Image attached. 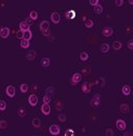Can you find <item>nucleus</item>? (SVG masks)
Listing matches in <instances>:
<instances>
[{"label":"nucleus","mask_w":133,"mask_h":136,"mask_svg":"<svg viewBox=\"0 0 133 136\" xmlns=\"http://www.w3.org/2000/svg\"><path fill=\"white\" fill-rule=\"evenodd\" d=\"M0 128H1L2 130L6 129V128H7V122L5 121V120H3V119H2V120L0 121Z\"/></svg>","instance_id":"obj_32"},{"label":"nucleus","mask_w":133,"mask_h":136,"mask_svg":"<svg viewBox=\"0 0 133 136\" xmlns=\"http://www.w3.org/2000/svg\"><path fill=\"white\" fill-rule=\"evenodd\" d=\"M119 110H121L122 113L127 114L129 112V106L127 105V103H123V105L119 106Z\"/></svg>","instance_id":"obj_14"},{"label":"nucleus","mask_w":133,"mask_h":136,"mask_svg":"<svg viewBox=\"0 0 133 136\" xmlns=\"http://www.w3.org/2000/svg\"><path fill=\"white\" fill-rule=\"evenodd\" d=\"M56 109H57L58 111H61V110H63V108H64V106H63V103H62V101H60V100H58L57 102H56Z\"/></svg>","instance_id":"obj_25"},{"label":"nucleus","mask_w":133,"mask_h":136,"mask_svg":"<svg viewBox=\"0 0 133 136\" xmlns=\"http://www.w3.org/2000/svg\"><path fill=\"white\" fill-rule=\"evenodd\" d=\"M113 34V30L111 28H105L103 30V35L105 37H110Z\"/></svg>","instance_id":"obj_12"},{"label":"nucleus","mask_w":133,"mask_h":136,"mask_svg":"<svg viewBox=\"0 0 133 136\" xmlns=\"http://www.w3.org/2000/svg\"><path fill=\"white\" fill-rule=\"evenodd\" d=\"M80 58H81L82 61H86L88 59V54H87L86 52H82L81 54H80Z\"/></svg>","instance_id":"obj_27"},{"label":"nucleus","mask_w":133,"mask_h":136,"mask_svg":"<svg viewBox=\"0 0 133 136\" xmlns=\"http://www.w3.org/2000/svg\"><path fill=\"white\" fill-rule=\"evenodd\" d=\"M28 103H30L31 106H35L37 103H38V97H37L35 94L30 95V97H28Z\"/></svg>","instance_id":"obj_6"},{"label":"nucleus","mask_w":133,"mask_h":136,"mask_svg":"<svg viewBox=\"0 0 133 136\" xmlns=\"http://www.w3.org/2000/svg\"><path fill=\"white\" fill-rule=\"evenodd\" d=\"M19 28H20V30H22L23 32H25V31L30 30V24L27 23V21H26V20L21 21L20 24H19Z\"/></svg>","instance_id":"obj_11"},{"label":"nucleus","mask_w":133,"mask_h":136,"mask_svg":"<svg viewBox=\"0 0 133 136\" xmlns=\"http://www.w3.org/2000/svg\"><path fill=\"white\" fill-rule=\"evenodd\" d=\"M41 110H42V113L44 114V115H48L50 113V106L48 103H43L41 106Z\"/></svg>","instance_id":"obj_8"},{"label":"nucleus","mask_w":133,"mask_h":136,"mask_svg":"<svg viewBox=\"0 0 133 136\" xmlns=\"http://www.w3.org/2000/svg\"><path fill=\"white\" fill-rule=\"evenodd\" d=\"M82 80V74H80V73H74L72 77H71V83L73 84H77L78 82H80Z\"/></svg>","instance_id":"obj_4"},{"label":"nucleus","mask_w":133,"mask_h":136,"mask_svg":"<svg viewBox=\"0 0 133 136\" xmlns=\"http://www.w3.org/2000/svg\"><path fill=\"white\" fill-rule=\"evenodd\" d=\"M20 45L21 47H23V49H27L28 47H30V40H26V39H22L20 42Z\"/></svg>","instance_id":"obj_18"},{"label":"nucleus","mask_w":133,"mask_h":136,"mask_svg":"<svg viewBox=\"0 0 133 136\" xmlns=\"http://www.w3.org/2000/svg\"><path fill=\"white\" fill-rule=\"evenodd\" d=\"M103 12V6L101 4H97L94 6V13L95 14H101Z\"/></svg>","instance_id":"obj_26"},{"label":"nucleus","mask_w":133,"mask_h":136,"mask_svg":"<svg viewBox=\"0 0 133 136\" xmlns=\"http://www.w3.org/2000/svg\"><path fill=\"white\" fill-rule=\"evenodd\" d=\"M82 91H83V93L85 94H87V93H90V86L87 82H85L83 84V87H82Z\"/></svg>","instance_id":"obj_19"},{"label":"nucleus","mask_w":133,"mask_h":136,"mask_svg":"<svg viewBox=\"0 0 133 136\" xmlns=\"http://www.w3.org/2000/svg\"><path fill=\"white\" fill-rule=\"evenodd\" d=\"M124 135H125V136H130V135H132V133H131V132H125Z\"/></svg>","instance_id":"obj_44"},{"label":"nucleus","mask_w":133,"mask_h":136,"mask_svg":"<svg viewBox=\"0 0 133 136\" xmlns=\"http://www.w3.org/2000/svg\"><path fill=\"white\" fill-rule=\"evenodd\" d=\"M43 102H44V103H49V102H50V96H49L48 94L44 95V97H43Z\"/></svg>","instance_id":"obj_33"},{"label":"nucleus","mask_w":133,"mask_h":136,"mask_svg":"<svg viewBox=\"0 0 133 136\" xmlns=\"http://www.w3.org/2000/svg\"><path fill=\"white\" fill-rule=\"evenodd\" d=\"M109 49H110V47H109L108 43H103L102 45H101V51H102L103 53H107Z\"/></svg>","instance_id":"obj_21"},{"label":"nucleus","mask_w":133,"mask_h":136,"mask_svg":"<svg viewBox=\"0 0 133 136\" xmlns=\"http://www.w3.org/2000/svg\"><path fill=\"white\" fill-rule=\"evenodd\" d=\"M5 93H6V95L9 96V97L13 98L15 97V94H16V89L14 86H12V84H10V86L6 87V90H5Z\"/></svg>","instance_id":"obj_2"},{"label":"nucleus","mask_w":133,"mask_h":136,"mask_svg":"<svg viewBox=\"0 0 133 136\" xmlns=\"http://www.w3.org/2000/svg\"><path fill=\"white\" fill-rule=\"evenodd\" d=\"M58 118H59V120L61 122H65L66 121V115L65 114H60V115L58 116Z\"/></svg>","instance_id":"obj_35"},{"label":"nucleus","mask_w":133,"mask_h":136,"mask_svg":"<svg viewBox=\"0 0 133 136\" xmlns=\"http://www.w3.org/2000/svg\"><path fill=\"white\" fill-rule=\"evenodd\" d=\"M41 65H42V66H48L50 65V59L49 58H46V57L43 58L41 61Z\"/></svg>","instance_id":"obj_22"},{"label":"nucleus","mask_w":133,"mask_h":136,"mask_svg":"<svg viewBox=\"0 0 133 136\" xmlns=\"http://www.w3.org/2000/svg\"><path fill=\"white\" fill-rule=\"evenodd\" d=\"M0 36H1V38H7L10 36V29L7 26L2 28L1 31H0Z\"/></svg>","instance_id":"obj_7"},{"label":"nucleus","mask_w":133,"mask_h":136,"mask_svg":"<svg viewBox=\"0 0 133 136\" xmlns=\"http://www.w3.org/2000/svg\"><path fill=\"white\" fill-rule=\"evenodd\" d=\"M46 92H47V93H48V92H54V88H52V87L48 88V89L46 90Z\"/></svg>","instance_id":"obj_43"},{"label":"nucleus","mask_w":133,"mask_h":136,"mask_svg":"<svg viewBox=\"0 0 133 136\" xmlns=\"http://www.w3.org/2000/svg\"><path fill=\"white\" fill-rule=\"evenodd\" d=\"M60 132H61V129L57 124H51V126L49 127V133L51 135H59Z\"/></svg>","instance_id":"obj_3"},{"label":"nucleus","mask_w":133,"mask_h":136,"mask_svg":"<svg viewBox=\"0 0 133 136\" xmlns=\"http://www.w3.org/2000/svg\"><path fill=\"white\" fill-rule=\"evenodd\" d=\"M18 115H19L20 117H24L25 116V111L23 108H19L18 109Z\"/></svg>","instance_id":"obj_31"},{"label":"nucleus","mask_w":133,"mask_h":136,"mask_svg":"<svg viewBox=\"0 0 133 136\" xmlns=\"http://www.w3.org/2000/svg\"><path fill=\"white\" fill-rule=\"evenodd\" d=\"M36 52L35 51H30V52L26 54V58H27L28 60H34L35 58H36Z\"/></svg>","instance_id":"obj_16"},{"label":"nucleus","mask_w":133,"mask_h":136,"mask_svg":"<svg viewBox=\"0 0 133 136\" xmlns=\"http://www.w3.org/2000/svg\"><path fill=\"white\" fill-rule=\"evenodd\" d=\"M106 135H108V136H112V135H114L113 130H112V129H107V130H106Z\"/></svg>","instance_id":"obj_37"},{"label":"nucleus","mask_w":133,"mask_h":136,"mask_svg":"<svg viewBox=\"0 0 133 136\" xmlns=\"http://www.w3.org/2000/svg\"><path fill=\"white\" fill-rule=\"evenodd\" d=\"M26 21H27V23H28V24H33V22H34V19H33V18H31V17H28L27 18V19H26Z\"/></svg>","instance_id":"obj_41"},{"label":"nucleus","mask_w":133,"mask_h":136,"mask_svg":"<svg viewBox=\"0 0 133 136\" xmlns=\"http://www.w3.org/2000/svg\"><path fill=\"white\" fill-rule=\"evenodd\" d=\"M128 47H129L130 50H133V39L129 40V42H128Z\"/></svg>","instance_id":"obj_40"},{"label":"nucleus","mask_w":133,"mask_h":136,"mask_svg":"<svg viewBox=\"0 0 133 136\" xmlns=\"http://www.w3.org/2000/svg\"><path fill=\"white\" fill-rule=\"evenodd\" d=\"M129 3H130V4H132V5H133V0H129Z\"/></svg>","instance_id":"obj_45"},{"label":"nucleus","mask_w":133,"mask_h":136,"mask_svg":"<svg viewBox=\"0 0 133 136\" xmlns=\"http://www.w3.org/2000/svg\"><path fill=\"white\" fill-rule=\"evenodd\" d=\"M116 128H118L119 131H125V129H126V122L123 119H118L116 120Z\"/></svg>","instance_id":"obj_5"},{"label":"nucleus","mask_w":133,"mask_h":136,"mask_svg":"<svg viewBox=\"0 0 133 136\" xmlns=\"http://www.w3.org/2000/svg\"><path fill=\"white\" fill-rule=\"evenodd\" d=\"M0 110H1V111H5V110H6V102L3 101V100L0 101Z\"/></svg>","instance_id":"obj_30"},{"label":"nucleus","mask_w":133,"mask_h":136,"mask_svg":"<svg viewBox=\"0 0 133 136\" xmlns=\"http://www.w3.org/2000/svg\"><path fill=\"white\" fill-rule=\"evenodd\" d=\"M40 30H41V32L49 30V23H48V21H46V20L42 21V22L40 23Z\"/></svg>","instance_id":"obj_10"},{"label":"nucleus","mask_w":133,"mask_h":136,"mask_svg":"<svg viewBox=\"0 0 133 136\" xmlns=\"http://www.w3.org/2000/svg\"><path fill=\"white\" fill-rule=\"evenodd\" d=\"M50 18H51V21H52V22L56 23V24L60 22V14H59V13L54 12V13L51 14V16H50Z\"/></svg>","instance_id":"obj_9"},{"label":"nucleus","mask_w":133,"mask_h":136,"mask_svg":"<svg viewBox=\"0 0 133 136\" xmlns=\"http://www.w3.org/2000/svg\"><path fill=\"white\" fill-rule=\"evenodd\" d=\"M41 126V120L39 118H34L33 119V127L35 128H39Z\"/></svg>","instance_id":"obj_24"},{"label":"nucleus","mask_w":133,"mask_h":136,"mask_svg":"<svg viewBox=\"0 0 133 136\" xmlns=\"http://www.w3.org/2000/svg\"><path fill=\"white\" fill-rule=\"evenodd\" d=\"M27 90H28V87H27V84H26V83H22L20 86V91L22 93H26V92H27Z\"/></svg>","instance_id":"obj_28"},{"label":"nucleus","mask_w":133,"mask_h":136,"mask_svg":"<svg viewBox=\"0 0 133 136\" xmlns=\"http://www.w3.org/2000/svg\"><path fill=\"white\" fill-rule=\"evenodd\" d=\"M112 47L115 51H118V50H121L122 49V42L121 41H114L113 43H112Z\"/></svg>","instance_id":"obj_20"},{"label":"nucleus","mask_w":133,"mask_h":136,"mask_svg":"<svg viewBox=\"0 0 133 136\" xmlns=\"http://www.w3.org/2000/svg\"><path fill=\"white\" fill-rule=\"evenodd\" d=\"M30 17L33 18L34 20H36L37 18H38V13H37L36 11H31V12L30 13Z\"/></svg>","instance_id":"obj_29"},{"label":"nucleus","mask_w":133,"mask_h":136,"mask_svg":"<svg viewBox=\"0 0 133 136\" xmlns=\"http://www.w3.org/2000/svg\"><path fill=\"white\" fill-rule=\"evenodd\" d=\"M74 135V132L72 129H68L67 131L65 132V136H73Z\"/></svg>","instance_id":"obj_36"},{"label":"nucleus","mask_w":133,"mask_h":136,"mask_svg":"<svg viewBox=\"0 0 133 136\" xmlns=\"http://www.w3.org/2000/svg\"><path fill=\"white\" fill-rule=\"evenodd\" d=\"M49 33H50V31H49V30H47V31H44V32H42V34H43L44 36H49Z\"/></svg>","instance_id":"obj_42"},{"label":"nucleus","mask_w":133,"mask_h":136,"mask_svg":"<svg viewBox=\"0 0 133 136\" xmlns=\"http://www.w3.org/2000/svg\"><path fill=\"white\" fill-rule=\"evenodd\" d=\"M17 37L19 39H23V37H24V32H23L22 30H19L17 32Z\"/></svg>","instance_id":"obj_34"},{"label":"nucleus","mask_w":133,"mask_h":136,"mask_svg":"<svg viewBox=\"0 0 133 136\" xmlns=\"http://www.w3.org/2000/svg\"><path fill=\"white\" fill-rule=\"evenodd\" d=\"M85 26H86L87 29H91L92 26H93V21L91 19H86L85 20Z\"/></svg>","instance_id":"obj_23"},{"label":"nucleus","mask_w":133,"mask_h":136,"mask_svg":"<svg viewBox=\"0 0 133 136\" xmlns=\"http://www.w3.org/2000/svg\"><path fill=\"white\" fill-rule=\"evenodd\" d=\"M90 103H91V106H95V108H99V106H101V96H100V94H95L93 96V98L91 99V101H90Z\"/></svg>","instance_id":"obj_1"},{"label":"nucleus","mask_w":133,"mask_h":136,"mask_svg":"<svg viewBox=\"0 0 133 136\" xmlns=\"http://www.w3.org/2000/svg\"><path fill=\"white\" fill-rule=\"evenodd\" d=\"M122 92L125 96H128L131 93V88H130V86H124L123 89H122Z\"/></svg>","instance_id":"obj_15"},{"label":"nucleus","mask_w":133,"mask_h":136,"mask_svg":"<svg viewBox=\"0 0 133 136\" xmlns=\"http://www.w3.org/2000/svg\"><path fill=\"white\" fill-rule=\"evenodd\" d=\"M89 3H90V5L95 6V5L99 4V0H89Z\"/></svg>","instance_id":"obj_38"},{"label":"nucleus","mask_w":133,"mask_h":136,"mask_svg":"<svg viewBox=\"0 0 133 136\" xmlns=\"http://www.w3.org/2000/svg\"><path fill=\"white\" fill-rule=\"evenodd\" d=\"M124 4V0H115V5L116 6H122Z\"/></svg>","instance_id":"obj_39"},{"label":"nucleus","mask_w":133,"mask_h":136,"mask_svg":"<svg viewBox=\"0 0 133 136\" xmlns=\"http://www.w3.org/2000/svg\"><path fill=\"white\" fill-rule=\"evenodd\" d=\"M65 17L67 18V19H73V18L76 17V12H74L73 10L68 11V12L65 13Z\"/></svg>","instance_id":"obj_13"},{"label":"nucleus","mask_w":133,"mask_h":136,"mask_svg":"<svg viewBox=\"0 0 133 136\" xmlns=\"http://www.w3.org/2000/svg\"><path fill=\"white\" fill-rule=\"evenodd\" d=\"M31 37H33V33H31V30H27L24 32V37H23V39H26V40H31Z\"/></svg>","instance_id":"obj_17"}]
</instances>
